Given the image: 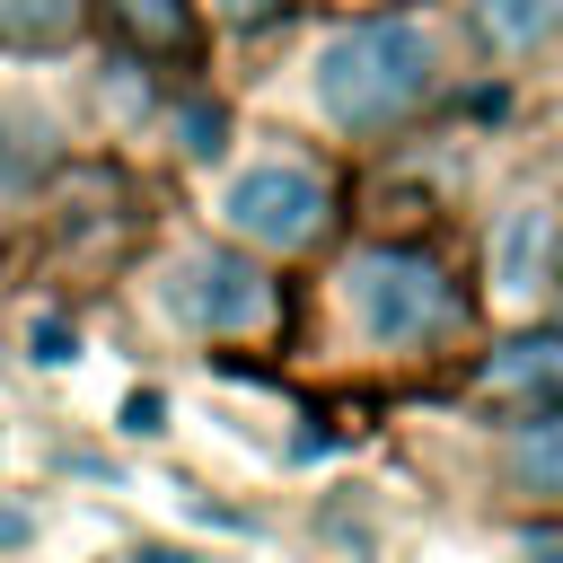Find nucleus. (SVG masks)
Instances as JSON below:
<instances>
[{
    "label": "nucleus",
    "instance_id": "obj_1",
    "mask_svg": "<svg viewBox=\"0 0 563 563\" xmlns=\"http://www.w3.org/2000/svg\"><path fill=\"white\" fill-rule=\"evenodd\" d=\"M440 79H449V44L413 9L352 18L308 53V97L334 132H396L440 97Z\"/></svg>",
    "mask_w": 563,
    "mask_h": 563
},
{
    "label": "nucleus",
    "instance_id": "obj_2",
    "mask_svg": "<svg viewBox=\"0 0 563 563\" xmlns=\"http://www.w3.org/2000/svg\"><path fill=\"white\" fill-rule=\"evenodd\" d=\"M343 308H352V325H361V343H378V352H422V343H440L466 308H457V282L431 264V255H413V246H369V255H352L343 264Z\"/></svg>",
    "mask_w": 563,
    "mask_h": 563
},
{
    "label": "nucleus",
    "instance_id": "obj_3",
    "mask_svg": "<svg viewBox=\"0 0 563 563\" xmlns=\"http://www.w3.org/2000/svg\"><path fill=\"white\" fill-rule=\"evenodd\" d=\"M220 220H229V238H246V246L299 255V246L325 238L334 194H325V176L299 167V158H246V167L220 185Z\"/></svg>",
    "mask_w": 563,
    "mask_h": 563
},
{
    "label": "nucleus",
    "instance_id": "obj_4",
    "mask_svg": "<svg viewBox=\"0 0 563 563\" xmlns=\"http://www.w3.org/2000/svg\"><path fill=\"white\" fill-rule=\"evenodd\" d=\"M158 308H167L185 334H264V325L282 317L273 282H264L246 255H229V246H185V255H167V264H158Z\"/></svg>",
    "mask_w": 563,
    "mask_h": 563
},
{
    "label": "nucleus",
    "instance_id": "obj_5",
    "mask_svg": "<svg viewBox=\"0 0 563 563\" xmlns=\"http://www.w3.org/2000/svg\"><path fill=\"white\" fill-rule=\"evenodd\" d=\"M545 273H554V211H545V202H519V211L501 220V238H493V282H501L510 299H537Z\"/></svg>",
    "mask_w": 563,
    "mask_h": 563
},
{
    "label": "nucleus",
    "instance_id": "obj_6",
    "mask_svg": "<svg viewBox=\"0 0 563 563\" xmlns=\"http://www.w3.org/2000/svg\"><path fill=\"white\" fill-rule=\"evenodd\" d=\"M510 484L528 501H554L563 510V405H537L519 431H510Z\"/></svg>",
    "mask_w": 563,
    "mask_h": 563
},
{
    "label": "nucleus",
    "instance_id": "obj_7",
    "mask_svg": "<svg viewBox=\"0 0 563 563\" xmlns=\"http://www.w3.org/2000/svg\"><path fill=\"white\" fill-rule=\"evenodd\" d=\"M466 18L493 53H537L563 35V0H466Z\"/></svg>",
    "mask_w": 563,
    "mask_h": 563
},
{
    "label": "nucleus",
    "instance_id": "obj_8",
    "mask_svg": "<svg viewBox=\"0 0 563 563\" xmlns=\"http://www.w3.org/2000/svg\"><path fill=\"white\" fill-rule=\"evenodd\" d=\"M493 396H528V405H563V334H537V343H510L493 369H484Z\"/></svg>",
    "mask_w": 563,
    "mask_h": 563
},
{
    "label": "nucleus",
    "instance_id": "obj_9",
    "mask_svg": "<svg viewBox=\"0 0 563 563\" xmlns=\"http://www.w3.org/2000/svg\"><path fill=\"white\" fill-rule=\"evenodd\" d=\"M79 18H88V0H0V44H18V53H62V44L79 35Z\"/></svg>",
    "mask_w": 563,
    "mask_h": 563
},
{
    "label": "nucleus",
    "instance_id": "obj_10",
    "mask_svg": "<svg viewBox=\"0 0 563 563\" xmlns=\"http://www.w3.org/2000/svg\"><path fill=\"white\" fill-rule=\"evenodd\" d=\"M114 18H123L141 44H176V35H185V9H176V0H114Z\"/></svg>",
    "mask_w": 563,
    "mask_h": 563
},
{
    "label": "nucleus",
    "instance_id": "obj_11",
    "mask_svg": "<svg viewBox=\"0 0 563 563\" xmlns=\"http://www.w3.org/2000/svg\"><path fill=\"white\" fill-rule=\"evenodd\" d=\"M211 9H220V18H229V26H264V18H273V9H282V0H211Z\"/></svg>",
    "mask_w": 563,
    "mask_h": 563
}]
</instances>
